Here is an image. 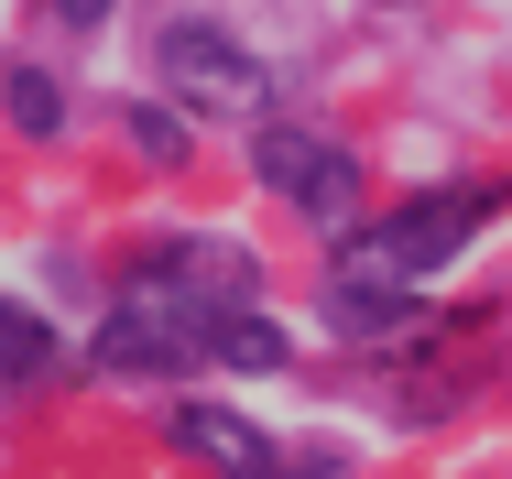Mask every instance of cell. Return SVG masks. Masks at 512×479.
Here are the masks:
<instances>
[{"mask_svg": "<svg viewBox=\"0 0 512 479\" xmlns=\"http://www.w3.org/2000/svg\"><path fill=\"white\" fill-rule=\"evenodd\" d=\"M414 316V294H382V284H327V327H393Z\"/></svg>", "mask_w": 512, "mask_h": 479, "instance_id": "9c48e42d", "label": "cell"}, {"mask_svg": "<svg viewBox=\"0 0 512 479\" xmlns=\"http://www.w3.org/2000/svg\"><path fill=\"white\" fill-rule=\"evenodd\" d=\"M491 207L502 186H447V196H414L404 218H382V229H360L349 240V262H338V284H382V294H414L425 273H447L480 229H491Z\"/></svg>", "mask_w": 512, "mask_h": 479, "instance_id": "6da1fadb", "label": "cell"}, {"mask_svg": "<svg viewBox=\"0 0 512 479\" xmlns=\"http://www.w3.org/2000/svg\"><path fill=\"white\" fill-rule=\"evenodd\" d=\"M251 175L273 196H295L306 218H349V196H360V164H349L338 142L295 131V120H262V131H251Z\"/></svg>", "mask_w": 512, "mask_h": 479, "instance_id": "3957f363", "label": "cell"}, {"mask_svg": "<svg viewBox=\"0 0 512 479\" xmlns=\"http://www.w3.org/2000/svg\"><path fill=\"white\" fill-rule=\"evenodd\" d=\"M33 371H55V327L0 294V382H33Z\"/></svg>", "mask_w": 512, "mask_h": 479, "instance_id": "8992f818", "label": "cell"}, {"mask_svg": "<svg viewBox=\"0 0 512 479\" xmlns=\"http://www.w3.org/2000/svg\"><path fill=\"white\" fill-rule=\"evenodd\" d=\"M131 142H142L153 164H186V120H164V109H131Z\"/></svg>", "mask_w": 512, "mask_h": 479, "instance_id": "30bf717a", "label": "cell"}, {"mask_svg": "<svg viewBox=\"0 0 512 479\" xmlns=\"http://www.w3.org/2000/svg\"><path fill=\"white\" fill-rule=\"evenodd\" d=\"M207 349H218L229 371H284V327H273V316H218Z\"/></svg>", "mask_w": 512, "mask_h": 479, "instance_id": "52a82bcc", "label": "cell"}, {"mask_svg": "<svg viewBox=\"0 0 512 479\" xmlns=\"http://www.w3.org/2000/svg\"><path fill=\"white\" fill-rule=\"evenodd\" d=\"M55 11H66L77 33H88V22H109V0H55Z\"/></svg>", "mask_w": 512, "mask_h": 479, "instance_id": "8fae6325", "label": "cell"}, {"mask_svg": "<svg viewBox=\"0 0 512 479\" xmlns=\"http://www.w3.org/2000/svg\"><path fill=\"white\" fill-rule=\"evenodd\" d=\"M11 120H22L33 142H55V131H66V98H55L44 66H11Z\"/></svg>", "mask_w": 512, "mask_h": 479, "instance_id": "ba28073f", "label": "cell"}, {"mask_svg": "<svg viewBox=\"0 0 512 479\" xmlns=\"http://www.w3.org/2000/svg\"><path fill=\"white\" fill-rule=\"evenodd\" d=\"M207 327H218V316H186V305H164V294H131L99 338H88V371H120V382L186 371V349H207Z\"/></svg>", "mask_w": 512, "mask_h": 479, "instance_id": "277c9868", "label": "cell"}, {"mask_svg": "<svg viewBox=\"0 0 512 479\" xmlns=\"http://www.w3.org/2000/svg\"><path fill=\"white\" fill-rule=\"evenodd\" d=\"M164 88L186 109H273V66L229 33V22H164Z\"/></svg>", "mask_w": 512, "mask_h": 479, "instance_id": "7a4b0ae2", "label": "cell"}, {"mask_svg": "<svg viewBox=\"0 0 512 479\" xmlns=\"http://www.w3.org/2000/svg\"><path fill=\"white\" fill-rule=\"evenodd\" d=\"M175 436H186L218 479H284V469H273V436H262V425H240L229 403H186V414H175Z\"/></svg>", "mask_w": 512, "mask_h": 479, "instance_id": "5b68a950", "label": "cell"}]
</instances>
